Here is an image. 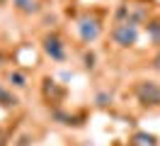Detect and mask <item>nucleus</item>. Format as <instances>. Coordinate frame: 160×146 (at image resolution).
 <instances>
[{
	"instance_id": "nucleus-1",
	"label": "nucleus",
	"mask_w": 160,
	"mask_h": 146,
	"mask_svg": "<svg viewBox=\"0 0 160 146\" xmlns=\"http://www.w3.org/2000/svg\"><path fill=\"white\" fill-rule=\"evenodd\" d=\"M136 97L143 105L158 107L160 105V83H155V80H138L136 83Z\"/></svg>"
},
{
	"instance_id": "nucleus-2",
	"label": "nucleus",
	"mask_w": 160,
	"mask_h": 146,
	"mask_svg": "<svg viewBox=\"0 0 160 146\" xmlns=\"http://www.w3.org/2000/svg\"><path fill=\"white\" fill-rule=\"evenodd\" d=\"M112 37H114V41H117L119 46H131V44H136L138 32H136V24L119 22V24L114 27V32H112Z\"/></svg>"
},
{
	"instance_id": "nucleus-3",
	"label": "nucleus",
	"mask_w": 160,
	"mask_h": 146,
	"mask_svg": "<svg viewBox=\"0 0 160 146\" xmlns=\"http://www.w3.org/2000/svg\"><path fill=\"white\" fill-rule=\"evenodd\" d=\"M44 51H46L53 61H63V58H66V46H63V41H61L56 34H49V37L44 39Z\"/></svg>"
},
{
	"instance_id": "nucleus-4",
	"label": "nucleus",
	"mask_w": 160,
	"mask_h": 146,
	"mask_svg": "<svg viewBox=\"0 0 160 146\" xmlns=\"http://www.w3.org/2000/svg\"><path fill=\"white\" fill-rule=\"evenodd\" d=\"M80 37H82V41H95V39L100 37V22L97 19H80Z\"/></svg>"
},
{
	"instance_id": "nucleus-5",
	"label": "nucleus",
	"mask_w": 160,
	"mask_h": 146,
	"mask_svg": "<svg viewBox=\"0 0 160 146\" xmlns=\"http://www.w3.org/2000/svg\"><path fill=\"white\" fill-rule=\"evenodd\" d=\"M12 5L20 10L22 15H37V12L41 10L39 0H12Z\"/></svg>"
},
{
	"instance_id": "nucleus-6",
	"label": "nucleus",
	"mask_w": 160,
	"mask_h": 146,
	"mask_svg": "<svg viewBox=\"0 0 160 146\" xmlns=\"http://www.w3.org/2000/svg\"><path fill=\"white\" fill-rule=\"evenodd\" d=\"M0 105L2 107H15L17 105V97L12 95V93H8L2 85H0Z\"/></svg>"
},
{
	"instance_id": "nucleus-7",
	"label": "nucleus",
	"mask_w": 160,
	"mask_h": 146,
	"mask_svg": "<svg viewBox=\"0 0 160 146\" xmlns=\"http://www.w3.org/2000/svg\"><path fill=\"white\" fill-rule=\"evenodd\" d=\"M10 83L15 88H27V78H24V73H20V71H10Z\"/></svg>"
},
{
	"instance_id": "nucleus-8",
	"label": "nucleus",
	"mask_w": 160,
	"mask_h": 146,
	"mask_svg": "<svg viewBox=\"0 0 160 146\" xmlns=\"http://www.w3.org/2000/svg\"><path fill=\"white\" fill-rule=\"evenodd\" d=\"M148 32H150V37H153V39H155V41L160 44V19L150 22V24H148Z\"/></svg>"
},
{
	"instance_id": "nucleus-9",
	"label": "nucleus",
	"mask_w": 160,
	"mask_h": 146,
	"mask_svg": "<svg viewBox=\"0 0 160 146\" xmlns=\"http://www.w3.org/2000/svg\"><path fill=\"white\" fill-rule=\"evenodd\" d=\"M109 102H112V95H107V93H100V95H97V105L104 107V105H109Z\"/></svg>"
},
{
	"instance_id": "nucleus-10",
	"label": "nucleus",
	"mask_w": 160,
	"mask_h": 146,
	"mask_svg": "<svg viewBox=\"0 0 160 146\" xmlns=\"http://www.w3.org/2000/svg\"><path fill=\"white\" fill-rule=\"evenodd\" d=\"M85 68H95V56H92V54L85 56Z\"/></svg>"
},
{
	"instance_id": "nucleus-11",
	"label": "nucleus",
	"mask_w": 160,
	"mask_h": 146,
	"mask_svg": "<svg viewBox=\"0 0 160 146\" xmlns=\"http://www.w3.org/2000/svg\"><path fill=\"white\" fill-rule=\"evenodd\" d=\"M153 68H158V71H160V54L153 58Z\"/></svg>"
},
{
	"instance_id": "nucleus-12",
	"label": "nucleus",
	"mask_w": 160,
	"mask_h": 146,
	"mask_svg": "<svg viewBox=\"0 0 160 146\" xmlns=\"http://www.w3.org/2000/svg\"><path fill=\"white\" fill-rule=\"evenodd\" d=\"M0 146H5V141H2V136H0Z\"/></svg>"
},
{
	"instance_id": "nucleus-13",
	"label": "nucleus",
	"mask_w": 160,
	"mask_h": 146,
	"mask_svg": "<svg viewBox=\"0 0 160 146\" xmlns=\"http://www.w3.org/2000/svg\"><path fill=\"white\" fill-rule=\"evenodd\" d=\"M5 3H8V0H0V5H5Z\"/></svg>"
}]
</instances>
